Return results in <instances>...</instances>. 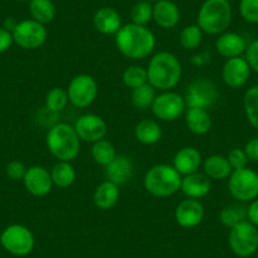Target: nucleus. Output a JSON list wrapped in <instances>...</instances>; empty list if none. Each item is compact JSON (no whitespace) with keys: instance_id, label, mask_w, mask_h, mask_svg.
<instances>
[{"instance_id":"nucleus-1","label":"nucleus","mask_w":258,"mask_h":258,"mask_svg":"<svg viewBox=\"0 0 258 258\" xmlns=\"http://www.w3.org/2000/svg\"><path fill=\"white\" fill-rule=\"evenodd\" d=\"M115 44L123 56L131 59H145L156 47L153 32L147 26L129 23L121 26L115 34Z\"/></svg>"},{"instance_id":"nucleus-2","label":"nucleus","mask_w":258,"mask_h":258,"mask_svg":"<svg viewBox=\"0 0 258 258\" xmlns=\"http://www.w3.org/2000/svg\"><path fill=\"white\" fill-rule=\"evenodd\" d=\"M182 68L171 52H158L150 59L147 68L148 84L160 91H171L180 83Z\"/></svg>"},{"instance_id":"nucleus-3","label":"nucleus","mask_w":258,"mask_h":258,"mask_svg":"<svg viewBox=\"0 0 258 258\" xmlns=\"http://www.w3.org/2000/svg\"><path fill=\"white\" fill-rule=\"evenodd\" d=\"M80 138L70 124L57 123L49 128L46 137L48 151L58 161L71 162L80 153Z\"/></svg>"},{"instance_id":"nucleus-4","label":"nucleus","mask_w":258,"mask_h":258,"mask_svg":"<svg viewBox=\"0 0 258 258\" xmlns=\"http://www.w3.org/2000/svg\"><path fill=\"white\" fill-rule=\"evenodd\" d=\"M232 17L229 0H205L198 13L197 24L204 33L219 36L229 28Z\"/></svg>"},{"instance_id":"nucleus-5","label":"nucleus","mask_w":258,"mask_h":258,"mask_svg":"<svg viewBox=\"0 0 258 258\" xmlns=\"http://www.w3.org/2000/svg\"><path fill=\"white\" fill-rule=\"evenodd\" d=\"M181 177L173 166L156 165L147 171L145 176V188L156 198H168L181 188Z\"/></svg>"},{"instance_id":"nucleus-6","label":"nucleus","mask_w":258,"mask_h":258,"mask_svg":"<svg viewBox=\"0 0 258 258\" xmlns=\"http://www.w3.org/2000/svg\"><path fill=\"white\" fill-rule=\"evenodd\" d=\"M0 244L11 254L24 257L33 250L36 240L33 233L26 225L12 224L0 234Z\"/></svg>"},{"instance_id":"nucleus-7","label":"nucleus","mask_w":258,"mask_h":258,"mask_svg":"<svg viewBox=\"0 0 258 258\" xmlns=\"http://www.w3.org/2000/svg\"><path fill=\"white\" fill-rule=\"evenodd\" d=\"M230 249L238 257H249L258 249V229L249 220H243L230 228L228 237Z\"/></svg>"},{"instance_id":"nucleus-8","label":"nucleus","mask_w":258,"mask_h":258,"mask_svg":"<svg viewBox=\"0 0 258 258\" xmlns=\"http://www.w3.org/2000/svg\"><path fill=\"white\" fill-rule=\"evenodd\" d=\"M228 188L238 202H253L258 197V173L247 167L234 170L229 176Z\"/></svg>"},{"instance_id":"nucleus-9","label":"nucleus","mask_w":258,"mask_h":258,"mask_svg":"<svg viewBox=\"0 0 258 258\" xmlns=\"http://www.w3.org/2000/svg\"><path fill=\"white\" fill-rule=\"evenodd\" d=\"M183 99L187 108H200L208 110L217 104L219 91L212 80L198 79L188 85Z\"/></svg>"},{"instance_id":"nucleus-10","label":"nucleus","mask_w":258,"mask_h":258,"mask_svg":"<svg viewBox=\"0 0 258 258\" xmlns=\"http://www.w3.org/2000/svg\"><path fill=\"white\" fill-rule=\"evenodd\" d=\"M13 33L14 43L23 49H37L47 41V29L44 24L34 19H24L18 22Z\"/></svg>"},{"instance_id":"nucleus-11","label":"nucleus","mask_w":258,"mask_h":258,"mask_svg":"<svg viewBox=\"0 0 258 258\" xmlns=\"http://www.w3.org/2000/svg\"><path fill=\"white\" fill-rule=\"evenodd\" d=\"M69 101L76 108H88L98 96V84L95 79L86 74L75 76L68 88Z\"/></svg>"},{"instance_id":"nucleus-12","label":"nucleus","mask_w":258,"mask_h":258,"mask_svg":"<svg viewBox=\"0 0 258 258\" xmlns=\"http://www.w3.org/2000/svg\"><path fill=\"white\" fill-rule=\"evenodd\" d=\"M153 115L162 121H175L186 111L185 99L173 91H162L156 95L152 106Z\"/></svg>"},{"instance_id":"nucleus-13","label":"nucleus","mask_w":258,"mask_h":258,"mask_svg":"<svg viewBox=\"0 0 258 258\" xmlns=\"http://www.w3.org/2000/svg\"><path fill=\"white\" fill-rule=\"evenodd\" d=\"M75 131L80 141L95 143L105 138L108 126L105 120L96 114H84L76 120Z\"/></svg>"},{"instance_id":"nucleus-14","label":"nucleus","mask_w":258,"mask_h":258,"mask_svg":"<svg viewBox=\"0 0 258 258\" xmlns=\"http://www.w3.org/2000/svg\"><path fill=\"white\" fill-rule=\"evenodd\" d=\"M22 181L26 190L37 198L48 195L53 186L51 172L43 166H31L27 168V172Z\"/></svg>"},{"instance_id":"nucleus-15","label":"nucleus","mask_w":258,"mask_h":258,"mask_svg":"<svg viewBox=\"0 0 258 258\" xmlns=\"http://www.w3.org/2000/svg\"><path fill=\"white\" fill-rule=\"evenodd\" d=\"M250 75V68L245 58L234 57L228 58L222 69V79L227 86L239 89L245 85Z\"/></svg>"},{"instance_id":"nucleus-16","label":"nucleus","mask_w":258,"mask_h":258,"mask_svg":"<svg viewBox=\"0 0 258 258\" xmlns=\"http://www.w3.org/2000/svg\"><path fill=\"white\" fill-rule=\"evenodd\" d=\"M205 215L204 205L197 199L182 200L176 207L175 220L182 228H195L203 222Z\"/></svg>"},{"instance_id":"nucleus-17","label":"nucleus","mask_w":258,"mask_h":258,"mask_svg":"<svg viewBox=\"0 0 258 258\" xmlns=\"http://www.w3.org/2000/svg\"><path fill=\"white\" fill-rule=\"evenodd\" d=\"M135 175V165L132 160L124 155H116V157L105 166V176L109 181L121 186L132 180Z\"/></svg>"},{"instance_id":"nucleus-18","label":"nucleus","mask_w":258,"mask_h":258,"mask_svg":"<svg viewBox=\"0 0 258 258\" xmlns=\"http://www.w3.org/2000/svg\"><path fill=\"white\" fill-rule=\"evenodd\" d=\"M181 13L172 0H158L153 6V21L163 29H172L178 24Z\"/></svg>"},{"instance_id":"nucleus-19","label":"nucleus","mask_w":258,"mask_h":258,"mask_svg":"<svg viewBox=\"0 0 258 258\" xmlns=\"http://www.w3.org/2000/svg\"><path fill=\"white\" fill-rule=\"evenodd\" d=\"M182 192L190 199H203L212 190V181L205 173L194 172L186 175L181 181Z\"/></svg>"},{"instance_id":"nucleus-20","label":"nucleus","mask_w":258,"mask_h":258,"mask_svg":"<svg viewBox=\"0 0 258 258\" xmlns=\"http://www.w3.org/2000/svg\"><path fill=\"white\" fill-rule=\"evenodd\" d=\"M96 31L105 36L116 34L121 28V17L118 12L110 7H103L98 9L93 18Z\"/></svg>"},{"instance_id":"nucleus-21","label":"nucleus","mask_w":258,"mask_h":258,"mask_svg":"<svg viewBox=\"0 0 258 258\" xmlns=\"http://www.w3.org/2000/svg\"><path fill=\"white\" fill-rule=\"evenodd\" d=\"M215 48L220 56L225 58H234V57H240V54L247 49V46H245V39L240 34L235 32H224L218 37Z\"/></svg>"},{"instance_id":"nucleus-22","label":"nucleus","mask_w":258,"mask_h":258,"mask_svg":"<svg viewBox=\"0 0 258 258\" xmlns=\"http://www.w3.org/2000/svg\"><path fill=\"white\" fill-rule=\"evenodd\" d=\"M203 165L202 153L194 147H183L178 151L173 158V167L180 175H190L198 172Z\"/></svg>"},{"instance_id":"nucleus-23","label":"nucleus","mask_w":258,"mask_h":258,"mask_svg":"<svg viewBox=\"0 0 258 258\" xmlns=\"http://www.w3.org/2000/svg\"><path fill=\"white\" fill-rule=\"evenodd\" d=\"M185 123L191 133L204 136L212 129L213 120L207 109L187 108L185 111Z\"/></svg>"},{"instance_id":"nucleus-24","label":"nucleus","mask_w":258,"mask_h":258,"mask_svg":"<svg viewBox=\"0 0 258 258\" xmlns=\"http://www.w3.org/2000/svg\"><path fill=\"white\" fill-rule=\"evenodd\" d=\"M119 186L106 180L101 182L94 192V204L101 210H109L116 205L119 200Z\"/></svg>"},{"instance_id":"nucleus-25","label":"nucleus","mask_w":258,"mask_h":258,"mask_svg":"<svg viewBox=\"0 0 258 258\" xmlns=\"http://www.w3.org/2000/svg\"><path fill=\"white\" fill-rule=\"evenodd\" d=\"M135 136L137 141L142 145H156L162 138V128L153 119H143L136 125Z\"/></svg>"},{"instance_id":"nucleus-26","label":"nucleus","mask_w":258,"mask_h":258,"mask_svg":"<svg viewBox=\"0 0 258 258\" xmlns=\"http://www.w3.org/2000/svg\"><path fill=\"white\" fill-rule=\"evenodd\" d=\"M204 173L212 180H224L229 177L233 172V168L230 166L227 157L220 155L209 156L203 163Z\"/></svg>"},{"instance_id":"nucleus-27","label":"nucleus","mask_w":258,"mask_h":258,"mask_svg":"<svg viewBox=\"0 0 258 258\" xmlns=\"http://www.w3.org/2000/svg\"><path fill=\"white\" fill-rule=\"evenodd\" d=\"M29 13L32 19L41 24L51 23L56 17V7L52 0H31Z\"/></svg>"},{"instance_id":"nucleus-28","label":"nucleus","mask_w":258,"mask_h":258,"mask_svg":"<svg viewBox=\"0 0 258 258\" xmlns=\"http://www.w3.org/2000/svg\"><path fill=\"white\" fill-rule=\"evenodd\" d=\"M51 177L53 185H56L57 187L68 188L75 182L76 171L70 162L59 161L51 170Z\"/></svg>"},{"instance_id":"nucleus-29","label":"nucleus","mask_w":258,"mask_h":258,"mask_svg":"<svg viewBox=\"0 0 258 258\" xmlns=\"http://www.w3.org/2000/svg\"><path fill=\"white\" fill-rule=\"evenodd\" d=\"M155 90L156 89L148 83L141 88L135 89L131 95V103L133 108L137 110H147L148 108H151L156 98Z\"/></svg>"},{"instance_id":"nucleus-30","label":"nucleus","mask_w":258,"mask_h":258,"mask_svg":"<svg viewBox=\"0 0 258 258\" xmlns=\"http://www.w3.org/2000/svg\"><path fill=\"white\" fill-rule=\"evenodd\" d=\"M91 157L95 161V163L105 167L116 157L115 147L113 146V143H110L106 140L98 141V142L93 143Z\"/></svg>"},{"instance_id":"nucleus-31","label":"nucleus","mask_w":258,"mask_h":258,"mask_svg":"<svg viewBox=\"0 0 258 258\" xmlns=\"http://www.w3.org/2000/svg\"><path fill=\"white\" fill-rule=\"evenodd\" d=\"M220 222L228 228H233L238 223L243 222L247 218V209L243 205L230 204L227 205L220 212Z\"/></svg>"},{"instance_id":"nucleus-32","label":"nucleus","mask_w":258,"mask_h":258,"mask_svg":"<svg viewBox=\"0 0 258 258\" xmlns=\"http://www.w3.org/2000/svg\"><path fill=\"white\" fill-rule=\"evenodd\" d=\"M243 104H244V111L249 124L258 129V85L248 89L243 98Z\"/></svg>"},{"instance_id":"nucleus-33","label":"nucleus","mask_w":258,"mask_h":258,"mask_svg":"<svg viewBox=\"0 0 258 258\" xmlns=\"http://www.w3.org/2000/svg\"><path fill=\"white\" fill-rule=\"evenodd\" d=\"M121 80L126 88L135 90L148 83L147 70L141 66H129L124 70Z\"/></svg>"},{"instance_id":"nucleus-34","label":"nucleus","mask_w":258,"mask_h":258,"mask_svg":"<svg viewBox=\"0 0 258 258\" xmlns=\"http://www.w3.org/2000/svg\"><path fill=\"white\" fill-rule=\"evenodd\" d=\"M46 109L51 113H59L69 104L68 90L62 88H53L46 95Z\"/></svg>"},{"instance_id":"nucleus-35","label":"nucleus","mask_w":258,"mask_h":258,"mask_svg":"<svg viewBox=\"0 0 258 258\" xmlns=\"http://www.w3.org/2000/svg\"><path fill=\"white\" fill-rule=\"evenodd\" d=\"M203 34L204 32L198 24L185 27L180 33V44L185 49L198 48L203 42Z\"/></svg>"},{"instance_id":"nucleus-36","label":"nucleus","mask_w":258,"mask_h":258,"mask_svg":"<svg viewBox=\"0 0 258 258\" xmlns=\"http://www.w3.org/2000/svg\"><path fill=\"white\" fill-rule=\"evenodd\" d=\"M132 23L138 26H147L153 19V6L147 0H141L133 6L131 11Z\"/></svg>"},{"instance_id":"nucleus-37","label":"nucleus","mask_w":258,"mask_h":258,"mask_svg":"<svg viewBox=\"0 0 258 258\" xmlns=\"http://www.w3.org/2000/svg\"><path fill=\"white\" fill-rule=\"evenodd\" d=\"M239 13L248 23L258 24V0H240Z\"/></svg>"},{"instance_id":"nucleus-38","label":"nucleus","mask_w":258,"mask_h":258,"mask_svg":"<svg viewBox=\"0 0 258 258\" xmlns=\"http://www.w3.org/2000/svg\"><path fill=\"white\" fill-rule=\"evenodd\" d=\"M227 158H228V161H229L230 166H232L233 171L247 167L248 157H247V155H245L244 150H240V148H234V150L230 151Z\"/></svg>"},{"instance_id":"nucleus-39","label":"nucleus","mask_w":258,"mask_h":258,"mask_svg":"<svg viewBox=\"0 0 258 258\" xmlns=\"http://www.w3.org/2000/svg\"><path fill=\"white\" fill-rule=\"evenodd\" d=\"M6 172L9 178H12V180L14 181H19V180H23L24 175H26L27 172V167L22 161L14 160V161H11V162L7 165Z\"/></svg>"},{"instance_id":"nucleus-40","label":"nucleus","mask_w":258,"mask_h":258,"mask_svg":"<svg viewBox=\"0 0 258 258\" xmlns=\"http://www.w3.org/2000/svg\"><path fill=\"white\" fill-rule=\"evenodd\" d=\"M245 61L249 64L250 70L258 73V38L254 39L245 49Z\"/></svg>"},{"instance_id":"nucleus-41","label":"nucleus","mask_w":258,"mask_h":258,"mask_svg":"<svg viewBox=\"0 0 258 258\" xmlns=\"http://www.w3.org/2000/svg\"><path fill=\"white\" fill-rule=\"evenodd\" d=\"M14 39H13V33L8 29L0 27V53H4V52L9 51L11 47L13 46Z\"/></svg>"},{"instance_id":"nucleus-42","label":"nucleus","mask_w":258,"mask_h":258,"mask_svg":"<svg viewBox=\"0 0 258 258\" xmlns=\"http://www.w3.org/2000/svg\"><path fill=\"white\" fill-rule=\"evenodd\" d=\"M244 152L247 155L248 160H252L254 162H258V137L253 138L245 145Z\"/></svg>"},{"instance_id":"nucleus-43","label":"nucleus","mask_w":258,"mask_h":258,"mask_svg":"<svg viewBox=\"0 0 258 258\" xmlns=\"http://www.w3.org/2000/svg\"><path fill=\"white\" fill-rule=\"evenodd\" d=\"M247 218L252 224L258 227V200H253L247 208Z\"/></svg>"},{"instance_id":"nucleus-44","label":"nucleus","mask_w":258,"mask_h":258,"mask_svg":"<svg viewBox=\"0 0 258 258\" xmlns=\"http://www.w3.org/2000/svg\"><path fill=\"white\" fill-rule=\"evenodd\" d=\"M18 24V22L14 21L13 18H7L6 21H4V24H3V28L8 29V31L13 32L14 28H16V26Z\"/></svg>"},{"instance_id":"nucleus-45","label":"nucleus","mask_w":258,"mask_h":258,"mask_svg":"<svg viewBox=\"0 0 258 258\" xmlns=\"http://www.w3.org/2000/svg\"><path fill=\"white\" fill-rule=\"evenodd\" d=\"M147 2H150V3H156V2H158V0H147Z\"/></svg>"},{"instance_id":"nucleus-46","label":"nucleus","mask_w":258,"mask_h":258,"mask_svg":"<svg viewBox=\"0 0 258 258\" xmlns=\"http://www.w3.org/2000/svg\"><path fill=\"white\" fill-rule=\"evenodd\" d=\"M16 2H31V0H16Z\"/></svg>"}]
</instances>
